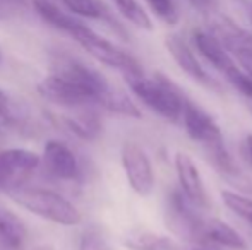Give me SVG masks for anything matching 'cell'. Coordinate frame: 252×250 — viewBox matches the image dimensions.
<instances>
[{"label":"cell","mask_w":252,"mask_h":250,"mask_svg":"<svg viewBox=\"0 0 252 250\" xmlns=\"http://www.w3.org/2000/svg\"><path fill=\"white\" fill-rule=\"evenodd\" d=\"M38 93L53 105H59L67 110H81V108L98 107L94 100L72 81L50 74L38 84Z\"/></svg>","instance_id":"9c48e42d"},{"label":"cell","mask_w":252,"mask_h":250,"mask_svg":"<svg viewBox=\"0 0 252 250\" xmlns=\"http://www.w3.org/2000/svg\"><path fill=\"white\" fill-rule=\"evenodd\" d=\"M12 200L30 213L62 226H76L81 221V213L69 199L60 194L41 187H21L9 192Z\"/></svg>","instance_id":"3957f363"},{"label":"cell","mask_w":252,"mask_h":250,"mask_svg":"<svg viewBox=\"0 0 252 250\" xmlns=\"http://www.w3.org/2000/svg\"><path fill=\"white\" fill-rule=\"evenodd\" d=\"M129 84L130 91L136 94L148 108L168 122H180L186 103V94L170 77L161 72H155L153 76H146L143 72L124 76Z\"/></svg>","instance_id":"7a4b0ae2"},{"label":"cell","mask_w":252,"mask_h":250,"mask_svg":"<svg viewBox=\"0 0 252 250\" xmlns=\"http://www.w3.org/2000/svg\"><path fill=\"white\" fill-rule=\"evenodd\" d=\"M150 5L151 12L155 14L158 19H161L166 24H177L179 23V12L173 0H146Z\"/></svg>","instance_id":"cb8c5ba5"},{"label":"cell","mask_w":252,"mask_h":250,"mask_svg":"<svg viewBox=\"0 0 252 250\" xmlns=\"http://www.w3.org/2000/svg\"><path fill=\"white\" fill-rule=\"evenodd\" d=\"M194 45L196 50L199 52L202 57L206 58L216 70L226 76L233 69H237V63L233 62V58L230 57V52L225 48V45L211 33V31L204 29H196L192 34Z\"/></svg>","instance_id":"4fadbf2b"},{"label":"cell","mask_w":252,"mask_h":250,"mask_svg":"<svg viewBox=\"0 0 252 250\" xmlns=\"http://www.w3.org/2000/svg\"><path fill=\"white\" fill-rule=\"evenodd\" d=\"M52 74L65 77L81 86L100 108L122 117L141 118V110L124 91L112 86L101 72L74 58L72 55L57 54L52 58Z\"/></svg>","instance_id":"6da1fadb"},{"label":"cell","mask_w":252,"mask_h":250,"mask_svg":"<svg viewBox=\"0 0 252 250\" xmlns=\"http://www.w3.org/2000/svg\"><path fill=\"white\" fill-rule=\"evenodd\" d=\"M59 2L79 17L100 19L105 16V9L98 0H59Z\"/></svg>","instance_id":"603a6c76"},{"label":"cell","mask_w":252,"mask_h":250,"mask_svg":"<svg viewBox=\"0 0 252 250\" xmlns=\"http://www.w3.org/2000/svg\"><path fill=\"white\" fill-rule=\"evenodd\" d=\"M190 3H192L196 9H201V10H206V9H209L211 7V3H213V0H189Z\"/></svg>","instance_id":"f1b7e54d"},{"label":"cell","mask_w":252,"mask_h":250,"mask_svg":"<svg viewBox=\"0 0 252 250\" xmlns=\"http://www.w3.org/2000/svg\"><path fill=\"white\" fill-rule=\"evenodd\" d=\"M0 120L7 127L26 130L33 122V111L26 101L0 89Z\"/></svg>","instance_id":"2e32d148"},{"label":"cell","mask_w":252,"mask_h":250,"mask_svg":"<svg viewBox=\"0 0 252 250\" xmlns=\"http://www.w3.org/2000/svg\"><path fill=\"white\" fill-rule=\"evenodd\" d=\"M47 171L59 180H74L79 175V165L74 151L62 140H48L41 156Z\"/></svg>","instance_id":"7c38bea8"},{"label":"cell","mask_w":252,"mask_h":250,"mask_svg":"<svg viewBox=\"0 0 252 250\" xmlns=\"http://www.w3.org/2000/svg\"><path fill=\"white\" fill-rule=\"evenodd\" d=\"M249 19H251V24H252V3H251V7H249Z\"/></svg>","instance_id":"f546056e"},{"label":"cell","mask_w":252,"mask_h":250,"mask_svg":"<svg viewBox=\"0 0 252 250\" xmlns=\"http://www.w3.org/2000/svg\"><path fill=\"white\" fill-rule=\"evenodd\" d=\"M201 244H211L232 250H247V242L232 224L220 218H206L202 224Z\"/></svg>","instance_id":"5bb4252c"},{"label":"cell","mask_w":252,"mask_h":250,"mask_svg":"<svg viewBox=\"0 0 252 250\" xmlns=\"http://www.w3.org/2000/svg\"><path fill=\"white\" fill-rule=\"evenodd\" d=\"M122 244L129 250H177V244L168 235L156 233L144 228L129 230L122 237Z\"/></svg>","instance_id":"d6986e66"},{"label":"cell","mask_w":252,"mask_h":250,"mask_svg":"<svg viewBox=\"0 0 252 250\" xmlns=\"http://www.w3.org/2000/svg\"><path fill=\"white\" fill-rule=\"evenodd\" d=\"M26 226L7 207L0 206V244L10 250H19L26 242Z\"/></svg>","instance_id":"ffe728a7"},{"label":"cell","mask_w":252,"mask_h":250,"mask_svg":"<svg viewBox=\"0 0 252 250\" xmlns=\"http://www.w3.org/2000/svg\"><path fill=\"white\" fill-rule=\"evenodd\" d=\"M33 7L38 12V16L53 26L55 29H60L63 33H67L69 36H72L81 26H83V21L74 17L72 14L62 10L59 5L52 2V0H33Z\"/></svg>","instance_id":"ac0fdd59"},{"label":"cell","mask_w":252,"mask_h":250,"mask_svg":"<svg viewBox=\"0 0 252 250\" xmlns=\"http://www.w3.org/2000/svg\"><path fill=\"white\" fill-rule=\"evenodd\" d=\"M0 60H2V54H0Z\"/></svg>","instance_id":"1f68e13d"},{"label":"cell","mask_w":252,"mask_h":250,"mask_svg":"<svg viewBox=\"0 0 252 250\" xmlns=\"http://www.w3.org/2000/svg\"><path fill=\"white\" fill-rule=\"evenodd\" d=\"M180 122H182L187 136L194 142L201 144L204 153L215 149V147L225 146V137H223L218 122L213 118L211 113H208L201 105H197L189 96L186 98V103H184Z\"/></svg>","instance_id":"8992f818"},{"label":"cell","mask_w":252,"mask_h":250,"mask_svg":"<svg viewBox=\"0 0 252 250\" xmlns=\"http://www.w3.org/2000/svg\"><path fill=\"white\" fill-rule=\"evenodd\" d=\"M201 207L192 204L186 194L179 189H173L166 195L165 221L173 235L189 242H201L202 224L206 218L199 213Z\"/></svg>","instance_id":"5b68a950"},{"label":"cell","mask_w":252,"mask_h":250,"mask_svg":"<svg viewBox=\"0 0 252 250\" xmlns=\"http://www.w3.org/2000/svg\"><path fill=\"white\" fill-rule=\"evenodd\" d=\"M79 249L81 250H110L105 238H103V235L96 230H90L83 235Z\"/></svg>","instance_id":"484cf974"},{"label":"cell","mask_w":252,"mask_h":250,"mask_svg":"<svg viewBox=\"0 0 252 250\" xmlns=\"http://www.w3.org/2000/svg\"><path fill=\"white\" fill-rule=\"evenodd\" d=\"M192 250H209V249H204V247H199V249H192Z\"/></svg>","instance_id":"4dcf8cb0"},{"label":"cell","mask_w":252,"mask_h":250,"mask_svg":"<svg viewBox=\"0 0 252 250\" xmlns=\"http://www.w3.org/2000/svg\"><path fill=\"white\" fill-rule=\"evenodd\" d=\"M242 154H244V160L252 167V134H247L242 140Z\"/></svg>","instance_id":"83f0119b"},{"label":"cell","mask_w":252,"mask_h":250,"mask_svg":"<svg viewBox=\"0 0 252 250\" xmlns=\"http://www.w3.org/2000/svg\"><path fill=\"white\" fill-rule=\"evenodd\" d=\"M112 3L136 28H141V29H146V31L153 29V23L150 16H148V12L141 7V3L137 0H112Z\"/></svg>","instance_id":"44dd1931"},{"label":"cell","mask_w":252,"mask_h":250,"mask_svg":"<svg viewBox=\"0 0 252 250\" xmlns=\"http://www.w3.org/2000/svg\"><path fill=\"white\" fill-rule=\"evenodd\" d=\"M166 50L170 52L173 62L187 74L192 81L202 84L208 89H216V83L208 72L202 67V63L199 62V58L196 57L194 50L186 43L184 38H180L179 34H170L165 40Z\"/></svg>","instance_id":"8fae6325"},{"label":"cell","mask_w":252,"mask_h":250,"mask_svg":"<svg viewBox=\"0 0 252 250\" xmlns=\"http://www.w3.org/2000/svg\"><path fill=\"white\" fill-rule=\"evenodd\" d=\"M120 160L130 189L141 197H148L155 189V170L148 153L134 140H126L120 149Z\"/></svg>","instance_id":"ba28073f"},{"label":"cell","mask_w":252,"mask_h":250,"mask_svg":"<svg viewBox=\"0 0 252 250\" xmlns=\"http://www.w3.org/2000/svg\"><path fill=\"white\" fill-rule=\"evenodd\" d=\"M40 156L30 149H3L0 151V190L12 192L30 182L40 168Z\"/></svg>","instance_id":"52a82bcc"},{"label":"cell","mask_w":252,"mask_h":250,"mask_svg":"<svg viewBox=\"0 0 252 250\" xmlns=\"http://www.w3.org/2000/svg\"><path fill=\"white\" fill-rule=\"evenodd\" d=\"M173 167H175L179 187L187 195V199L192 204H196L197 207H201V209L208 207L209 197L204 185V178H202L192 156L179 151V153H175V158H173Z\"/></svg>","instance_id":"30bf717a"},{"label":"cell","mask_w":252,"mask_h":250,"mask_svg":"<svg viewBox=\"0 0 252 250\" xmlns=\"http://www.w3.org/2000/svg\"><path fill=\"white\" fill-rule=\"evenodd\" d=\"M63 124L72 134L86 140L98 139L103 130L101 118L96 113V107L72 110V113L63 117Z\"/></svg>","instance_id":"e0dca14e"},{"label":"cell","mask_w":252,"mask_h":250,"mask_svg":"<svg viewBox=\"0 0 252 250\" xmlns=\"http://www.w3.org/2000/svg\"><path fill=\"white\" fill-rule=\"evenodd\" d=\"M70 38H74V40H76L91 57L96 58L98 62L105 63V65L112 67V69L120 70L124 76L143 72V67L139 65V62H137L132 55L127 54L122 48H119L110 40L103 38L101 34L94 33L86 24H83Z\"/></svg>","instance_id":"277c9868"},{"label":"cell","mask_w":252,"mask_h":250,"mask_svg":"<svg viewBox=\"0 0 252 250\" xmlns=\"http://www.w3.org/2000/svg\"><path fill=\"white\" fill-rule=\"evenodd\" d=\"M235 58H237V62H239V65L252 76V48H246V50L237 52Z\"/></svg>","instance_id":"4316f807"},{"label":"cell","mask_w":252,"mask_h":250,"mask_svg":"<svg viewBox=\"0 0 252 250\" xmlns=\"http://www.w3.org/2000/svg\"><path fill=\"white\" fill-rule=\"evenodd\" d=\"M221 200L235 216L244 220L252 226V199L247 195L235 192V190H221Z\"/></svg>","instance_id":"7402d4cb"},{"label":"cell","mask_w":252,"mask_h":250,"mask_svg":"<svg viewBox=\"0 0 252 250\" xmlns=\"http://www.w3.org/2000/svg\"><path fill=\"white\" fill-rule=\"evenodd\" d=\"M225 77L242 96H246L247 100L252 101V76L249 72H246L244 69L237 67V69H233L230 74H226Z\"/></svg>","instance_id":"d4e9b609"},{"label":"cell","mask_w":252,"mask_h":250,"mask_svg":"<svg viewBox=\"0 0 252 250\" xmlns=\"http://www.w3.org/2000/svg\"><path fill=\"white\" fill-rule=\"evenodd\" d=\"M209 31H211V33L225 45L226 50L232 52L233 55L240 50L252 48V34L225 16L213 17L211 24H209Z\"/></svg>","instance_id":"9a60e30c"}]
</instances>
